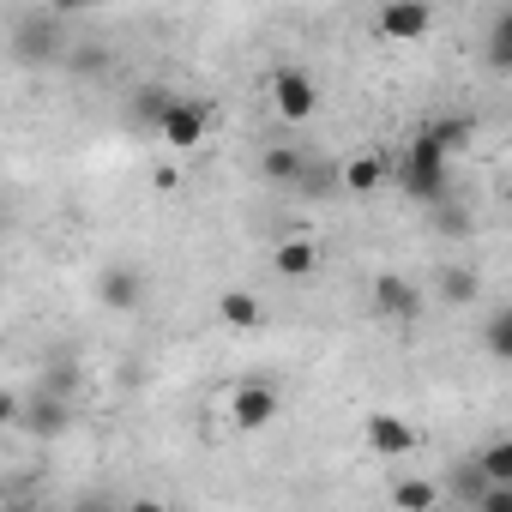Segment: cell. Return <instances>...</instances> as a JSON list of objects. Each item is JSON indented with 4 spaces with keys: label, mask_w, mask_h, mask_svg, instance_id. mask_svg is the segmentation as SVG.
Returning a JSON list of instances; mask_svg holds the SVG:
<instances>
[{
    "label": "cell",
    "mask_w": 512,
    "mask_h": 512,
    "mask_svg": "<svg viewBox=\"0 0 512 512\" xmlns=\"http://www.w3.org/2000/svg\"><path fill=\"white\" fill-rule=\"evenodd\" d=\"M67 49H73L67 7H31V13H19V25H13V61L55 67V61H67Z\"/></svg>",
    "instance_id": "1"
},
{
    "label": "cell",
    "mask_w": 512,
    "mask_h": 512,
    "mask_svg": "<svg viewBox=\"0 0 512 512\" xmlns=\"http://www.w3.org/2000/svg\"><path fill=\"white\" fill-rule=\"evenodd\" d=\"M398 181H404V193H410L416 205H440L446 187H452V175H446V145H440L434 133H416V139L404 145V157H398Z\"/></svg>",
    "instance_id": "2"
},
{
    "label": "cell",
    "mask_w": 512,
    "mask_h": 512,
    "mask_svg": "<svg viewBox=\"0 0 512 512\" xmlns=\"http://www.w3.org/2000/svg\"><path fill=\"white\" fill-rule=\"evenodd\" d=\"M266 97H272V109H278L290 127H308V121L320 115V85H314L302 67H272V73H266Z\"/></svg>",
    "instance_id": "3"
},
{
    "label": "cell",
    "mask_w": 512,
    "mask_h": 512,
    "mask_svg": "<svg viewBox=\"0 0 512 512\" xmlns=\"http://www.w3.org/2000/svg\"><path fill=\"white\" fill-rule=\"evenodd\" d=\"M278 422V386L272 380H235L229 386V428L235 434H260Z\"/></svg>",
    "instance_id": "4"
},
{
    "label": "cell",
    "mask_w": 512,
    "mask_h": 512,
    "mask_svg": "<svg viewBox=\"0 0 512 512\" xmlns=\"http://www.w3.org/2000/svg\"><path fill=\"white\" fill-rule=\"evenodd\" d=\"M19 422H25V434H37V440H61L67 428H73V404H67V392H31V404H19Z\"/></svg>",
    "instance_id": "5"
},
{
    "label": "cell",
    "mask_w": 512,
    "mask_h": 512,
    "mask_svg": "<svg viewBox=\"0 0 512 512\" xmlns=\"http://www.w3.org/2000/svg\"><path fill=\"white\" fill-rule=\"evenodd\" d=\"M374 31L392 37V43H422L434 31V7H428V0H392V7H380Z\"/></svg>",
    "instance_id": "6"
},
{
    "label": "cell",
    "mask_w": 512,
    "mask_h": 512,
    "mask_svg": "<svg viewBox=\"0 0 512 512\" xmlns=\"http://www.w3.org/2000/svg\"><path fill=\"white\" fill-rule=\"evenodd\" d=\"M320 241L314 235H284V241H272V272L278 278H290V284H302V278H320Z\"/></svg>",
    "instance_id": "7"
},
{
    "label": "cell",
    "mask_w": 512,
    "mask_h": 512,
    "mask_svg": "<svg viewBox=\"0 0 512 512\" xmlns=\"http://www.w3.org/2000/svg\"><path fill=\"white\" fill-rule=\"evenodd\" d=\"M362 434H368V446H374L380 458H410V452H416V440H422V434H416L404 416H392V410H368Z\"/></svg>",
    "instance_id": "8"
},
{
    "label": "cell",
    "mask_w": 512,
    "mask_h": 512,
    "mask_svg": "<svg viewBox=\"0 0 512 512\" xmlns=\"http://www.w3.org/2000/svg\"><path fill=\"white\" fill-rule=\"evenodd\" d=\"M205 121H211V115H205L199 103H187V97H169V109L157 115V133H163L175 151H193V145L205 139Z\"/></svg>",
    "instance_id": "9"
},
{
    "label": "cell",
    "mask_w": 512,
    "mask_h": 512,
    "mask_svg": "<svg viewBox=\"0 0 512 512\" xmlns=\"http://www.w3.org/2000/svg\"><path fill=\"white\" fill-rule=\"evenodd\" d=\"M97 302L115 308V314H133V308L145 302V272H139V266H103V278H97Z\"/></svg>",
    "instance_id": "10"
},
{
    "label": "cell",
    "mask_w": 512,
    "mask_h": 512,
    "mask_svg": "<svg viewBox=\"0 0 512 512\" xmlns=\"http://www.w3.org/2000/svg\"><path fill=\"white\" fill-rule=\"evenodd\" d=\"M368 302H374V314H386V320H416V314H422V290H416L410 278H398V272L374 278Z\"/></svg>",
    "instance_id": "11"
},
{
    "label": "cell",
    "mask_w": 512,
    "mask_h": 512,
    "mask_svg": "<svg viewBox=\"0 0 512 512\" xmlns=\"http://www.w3.org/2000/svg\"><path fill=\"white\" fill-rule=\"evenodd\" d=\"M217 320L235 326V332H260L266 326V308H260V296H253V290L229 284V290H217Z\"/></svg>",
    "instance_id": "12"
},
{
    "label": "cell",
    "mask_w": 512,
    "mask_h": 512,
    "mask_svg": "<svg viewBox=\"0 0 512 512\" xmlns=\"http://www.w3.org/2000/svg\"><path fill=\"white\" fill-rule=\"evenodd\" d=\"M380 181H386V157H380V151H356V157L338 169V187H344V193H356V199L380 193Z\"/></svg>",
    "instance_id": "13"
},
{
    "label": "cell",
    "mask_w": 512,
    "mask_h": 512,
    "mask_svg": "<svg viewBox=\"0 0 512 512\" xmlns=\"http://www.w3.org/2000/svg\"><path fill=\"white\" fill-rule=\"evenodd\" d=\"M476 476H482L488 488H512V440H506V434L482 446V458H476Z\"/></svg>",
    "instance_id": "14"
},
{
    "label": "cell",
    "mask_w": 512,
    "mask_h": 512,
    "mask_svg": "<svg viewBox=\"0 0 512 512\" xmlns=\"http://www.w3.org/2000/svg\"><path fill=\"white\" fill-rule=\"evenodd\" d=\"M260 175L278 181V187H296V181H302V151H296V145H266Z\"/></svg>",
    "instance_id": "15"
},
{
    "label": "cell",
    "mask_w": 512,
    "mask_h": 512,
    "mask_svg": "<svg viewBox=\"0 0 512 512\" xmlns=\"http://www.w3.org/2000/svg\"><path fill=\"white\" fill-rule=\"evenodd\" d=\"M392 506H398V512H434V506H440V482L404 476V482H392Z\"/></svg>",
    "instance_id": "16"
},
{
    "label": "cell",
    "mask_w": 512,
    "mask_h": 512,
    "mask_svg": "<svg viewBox=\"0 0 512 512\" xmlns=\"http://www.w3.org/2000/svg\"><path fill=\"white\" fill-rule=\"evenodd\" d=\"M482 344H488V356H494V362H512V308H494V320H488Z\"/></svg>",
    "instance_id": "17"
},
{
    "label": "cell",
    "mask_w": 512,
    "mask_h": 512,
    "mask_svg": "<svg viewBox=\"0 0 512 512\" xmlns=\"http://www.w3.org/2000/svg\"><path fill=\"white\" fill-rule=\"evenodd\" d=\"M440 296H446V302H470V296H476V272H446V278H440Z\"/></svg>",
    "instance_id": "18"
},
{
    "label": "cell",
    "mask_w": 512,
    "mask_h": 512,
    "mask_svg": "<svg viewBox=\"0 0 512 512\" xmlns=\"http://www.w3.org/2000/svg\"><path fill=\"white\" fill-rule=\"evenodd\" d=\"M452 488H458V494H464V500H470V506H476V500H482V494H488V482H482V476H476V464H464V470H458V476H452Z\"/></svg>",
    "instance_id": "19"
},
{
    "label": "cell",
    "mask_w": 512,
    "mask_h": 512,
    "mask_svg": "<svg viewBox=\"0 0 512 512\" xmlns=\"http://www.w3.org/2000/svg\"><path fill=\"white\" fill-rule=\"evenodd\" d=\"M506 37H512V13H500V19H494V49H488V55H494V67H506Z\"/></svg>",
    "instance_id": "20"
},
{
    "label": "cell",
    "mask_w": 512,
    "mask_h": 512,
    "mask_svg": "<svg viewBox=\"0 0 512 512\" xmlns=\"http://www.w3.org/2000/svg\"><path fill=\"white\" fill-rule=\"evenodd\" d=\"M470 512H512V488H488Z\"/></svg>",
    "instance_id": "21"
},
{
    "label": "cell",
    "mask_w": 512,
    "mask_h": 512,
    "mask_svg": "<svg viewBox=\"0 0 512 512\" xmlns=\"http://www.w3.org/2000/svg\"><path fill=\"white\" fill-rule=\"evenodd\" d=\"M121 512H169V506H163V500H151V494H133Z\"/></svg>",
    "instance_id": "22"
},
{
    "label": "cell",
    "mask_w": 512,
    "mask_h": 512,
    "mask_svg": "<svg viewBox=\"0 0 512 512\" xmlns=\"http://www.w3.org/2000/svg\"><path fill=\"white\" fill-rule=\"evenodd\" d=\"M0 422H19V398L7 386H0Z\"/></svg>",
    "instance_id": "23"
},
{
    "label": "cell",
    "mask_w": 512,
    "mask_h": 512,
    "mask_svg": "<svg viewBox=\"0 0 512 512\" xmlns=\"http://www.w3.org/2000/svg\"><path fill=\"white\" fill-rule=\"evenodd\" d=\"M7 512H49V506H43V500H13Z\"/></svg>",
    "instance_id": "24"
}]
</instances>
